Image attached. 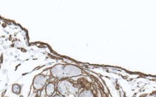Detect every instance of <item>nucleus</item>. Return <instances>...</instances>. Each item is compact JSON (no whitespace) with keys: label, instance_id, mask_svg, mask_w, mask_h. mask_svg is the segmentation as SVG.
<instances>
[{"label":"nucleus","instance_id":"f257e3e1","mask_svg":"<svg viewBox=\"0 0 156 97\" xmlns=\"http://www.w3.org/2000/svg\"><path fill=\"white\" fill-rule=\"evenodd\" d=\"M81 70L77 67L68 65L64 67L63 75L66 77H73L80 75Z\"/></svg>","mask_w":156,"mask_h":97},{"label":"nucleus","instance_id":"f03ea898","mask_svg":"<svg viewBox=\"0 0 156 97\" xmlns=\"http://www.w3.org/2000/svg\"><path fill=\"white\" fill-rule=\"evenodd\" d=\"M72 86L70 83L66 80L60 82L58 84L57 89L59 93L63 96H66L67 94L69 93Z\"/></svg>","mask_w":156,"mask_h":97},{"label":"nucleus","instance_id":"7ed1b4c3","mask_svg":"<svg viewBox=\"0 0 156 97\" xmlns=\"http://www.w3.org/2000/svg\"><path fill=\"white\" fill-rule=\"evenodd\" d=\"M46 83V79L42 75L36 76L34 80V87L36 89H42Z\"/></svg>","mask_w":156,"mask_h":97},{"label":"nucleus","instance_id":"20e7f679","mask_svg":"<svg viewBox=\"0 0 156 97\" xmlns=\"http://www.w3.org/2000/svg\"><path fill=\"white\" fill-rule=\"evenodd\" d=\"M64 67L62 65H58L51 69V73L53 76L56 78H61L63 76Z\"/></svg>","mask_w":156,"mask_h":97},{"label":"nucleus","instance_id":"39448f33","mask_svg":"<svg viewBox=\"0 0 156 97\" xmlns=\"http://www.w3.org/2000/svg\"><path fill=\"white\" fill-rule=\"evenodd\" d=\"M55 91V87L53 83H48L46 87V94L48 96H52Z\"/></svg>","mask_w":156,"mask_h":97},{"label":"nucleus","instance_id":"423d86ee","mask_svg":"<svg viewBox=\"0 0 156 97\" xmlns=\"http://www.w3.org/2000/svg\"><path fill=\"white\" fill-rule=\"evenodd\" d=\"M21 91V87L18 84H14L12 86V91L16 94H19Z\"/></svg>","mask_w":156,"mask_h":97},{"label":"nucleus","instance_id":"0eeeda50","mask_svg":"<svg viewBox=\"0 0 156 97\" xmlns=\"http://www.w3.org/2000/svg\"><path fill=\"white\" fill-rule=\"evenodd\" d=\"M79 97H94L92 93L89 91H85L81 92Z\"/></svg>","mask_w":156,"mask_h":97},{"label":"nucleus","instance_id":"6e6552de","mask_svg":"<svg viewBox=\"0 0 156 97\" xmlns=\"http://www.w3.org/2000/svg\"><path fill=\"white\" fill-rule=\"evenodd\" d=\"M3 48H4V49L6 50L7 49V47H3Z\"/></svg>","mask_w":156,"mask_h":97},{"label":"nucleus","instance_id":"1a4fd4ad","mask_svg":"<svg viewBox=\"0 0 156 97\" xmlns=\"http://www.w3.org/2000/svg\"><path fill=\"white\" fill-rule=\"evenodd\" d=\"M61 97V96H59V95H55V97Z\"/></svg>","mask_w":156,"mask_h":97},{"label":"nucleus","instance_id":"9d476101","mask_svg":"<svg viewBox=\"0 0 156 97\" xmlns=\"http://www.w3.org/2000/svg\"><path fill=\"white\" fill-rule=\"evenodd\" d=\"M13 55L12 53H11V54H10V55Z\"/></svg>","mask_w":156,"mask_h":97},{"label":"nucleus","instance_id":"9b49d317","mask_svg":"<svg viewBox=\"0 0 156 97\" xmlns=\"http://www.w3.org/2000/svg\"><path fill=\"white\" fill-rule=\"evenodd\" d=\"M0 51H1V50H0Z\"/></svg>","mask_w":156,"mask_h":97}]
</instances>
